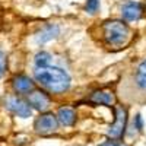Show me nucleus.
<instances>
[{
	"instance_id": "obj_10",
	"label": "nucleus",
	"mask_w": 146,
	"mask_h": 146,
	"mask_svg": "<svg viewBox=\"0 0 146 146\" xmlns=\"http://www.w3.org/2000/svg\"><path fill=\"white\" fill-rule=\"evenodd\" d=\"M57 120H58L63 126H72L73 123H75V120H76V114H75V111H73L72 108L63 107V108L58 110Z\"/></svg>"
},
{
	"instance_id": "obj_14",
	"label": "nucleus",
	"mask_w": 146,
	"mask_h": 146,
	"mask_svg": "<svg viewBox=\"0 0 146 146\" xmlns=\"http://www.w3.org/2000/svg\"><path fill=\"white\" fill-rule=\"evenodd\" d=\"M100 7V0H86V12H89V13H95L96 10H98Z\"/></svg>"
},
{
	"instance_id": "obj_12",
	"label": "nucleus",
	"mask_w": 146,
	"mask_h": 146,
	"mask_svg": "<svg viewBox=\"0 0 146 146\" xmlns=\"http://www.w3.org/2000/svg\"><path fill=\"white\" fill-rule=\"evenodd\" d=\"M136 83L142 89H146V60L139 64L137 72H136Z\"/></svg>"
},
{
	"instance_id": "obj_13",
	"label": "nucleus",
	"mask_w": 146,
	"mask_h": 146,
	"mask_svg": "<svg viewBox=\"0 0 146 146\" xmlns=\"http://www.w3.org/2000/svg\"><path fill=\"white\" fill-rule=\"evenodd\" d=\"M50 62H51V56L48 53H45V51H41V53H38L35 56L36 67H47L48 64H50Z\"/></svg>"
},
{
	"instance_id": "obj_4",
	"label": "nucleus",
	"mask_w": 146,
	"mask_h": 146,
	"mask_svg": "<svg viewBox=\"0 0 146 146\" xmlns=\"http://www.w3.org/2000/svg\"><path fill=\"white\" fill-rule=\"evenodd\" d=\"M57 129V117L53 114H42L35 121V130L38 133H51Z\"/></svg>"
},
{
	"instance_id": "obj_5",
	"label": "nucleus",
	"mask_w": 146,
	"mask_h": 146,
	"mask_svg": "<svg viewBox=\"0 0 146 146\" xmlns=\"http://www.w3.org/2000/svg\"><path fill=\"white\" fill-rule=\"evenodd\" d=\"M126 121H127V111H126V108H118L117 110V114H115V121H114V124L110 127L108 130V135L111 136V137H118L123 135V131H124V127H126Z\"/></svg>"
},
{
	"instance_id": "obj_6",
	"label": "nucleus",
	"mask_w": 146,
	"mask_h": 146,
	"mask_svg": "<svg viewBox=\"0 0 146 146\" xmlns=\"http://www.w3.org/2000/svg\"><path fill=\"white\" fill-rule=\"evenodd\" d=\"M28 104L35 110H38V111H45L50 107V98L42 91H34L28 96Z\"/></svg>"
},
{
	"instance_id": "obj_17",
	"label": "nucleus",
	"mask_w": 146,
	"mask_h": 146,
	"mask_svg": "<svg viewBox=\"0 0 146 146\" xmlns=\"http://www.w3.org/2000/svg\"><path fill=\"white\" fill-rule=\"evenodd\" d=\"M100 146H123V145H118V143H115V142L108 140V142H104V143H102V145H100Z\"/></svg>"
},
{
	"instance_id": "obj_1",
	"label": "nucleus",
	"mask_w": 146,
	"mask_h": 146,
	"mask_svg": "<svg viewBox=\"0 0 146 146\" xmlns=\"http://www.w3.org/2000/svg\"><path fill=\"white\" fill-rule=\"evenodd\" d=\"M34 76L42 86L53 92H64L70 86V76L60 67H36Z\"/></svg>"
},
{
	"instance_id": "obj_15",
	"label": "nucleus",
	"mask_w": 146,
	"mask_h": 146,
	"mask_svg": "<svg viewBox=\"0 0 146 146\" xmlns=\"http://www.w3.org/2000/svg\"><path fill=\"white\" fill-rule=\"evenodd\" d=\"M5 69H6V56H5V53L0 51V78L5 73Z\"/></svg>"
},
{
	"instance_id": "obj_11",
	"label": "nucleus",
	"mask_w": 146,
	"mask_h": 146,
	"mask_svg": "<svg viewBox=\"0 0 146 146\" xmlns=\"http://www.w3.org/2000/svg\"><path fill=\"white\" fill-rule=\"evenodd\" d=\"M91 101L95 104H104V105H113L114 95L107 91H96L91 95Z\"/></svg>"
},
{
	"instance_id": "obj_9",
	"label": "nucleus",
	"mask_w": 146,
	"mask_h": 146,
	"mask_svg": "<svg viewBox=\"0 0 146 146\" xmlns=\"http://www.w3.org/2000/svg\"><path fill=\"white\" fill-rule=\"evenodd\" d=\"M13 89L19 94H28L34 89V82L25 75H19L13 79Z\"/></svg>"
},
{
	"instance_id": "obj_8",
	"label": "nucleus",
	"mask_w": 146,
	"mask_h": 146,
	"mask_svg": "<svg viewBox=\"0 0 146 146\" xmlns=\"http://www.w3.org/2000/svg\"><path fill=\"white\" fill-rule=\"evenodd\" d=\"M60 34V28L58 25H56V23H48V25H45L44 28H41L38 32H36V42L38 44H45L48 41L54 40L56 36Z\"/></svg>"
},
{
	"instance_id": "obj_7",
	"label": "nucleus",
	"mask_w": 146,
	"mask_h": 146,
	"mask_svg": "<svg viewBox=\"0 0 146 146\" xmlns=\"http://www.w3.org/2000/svg\"><path fill=\"white\" fill-rule=\"evenodd\" d=\"M143 7L139 2H135V0H129V2L124 3L123 9H121V13H123V18L127 21H137L142 16Z\"/></svg>"
},
{
	"instance_id": "obj_3",
	"label": "nucleus",
	"mask_w": 146,
	"mask_h": 146,
	"mask_svg": "<svg viewBox=\"0 0 146 146\" xmlns=\"http://www.w3.org/2000/svg\"><path fill=\"white\" fill-rule=\"evenodd\" d=\"M6 105H7V108L10 110V111H13L15 114H18L22 118H28L32 114L31 105L25 101L16 98V96H9L7 101H6Z\"/></svg>"
},
{
	"instance_id": "obj_2",
	"label": "nucleus",
	"mask_w": 146,
	"mask_h": 146,
	"mask_svg": "<svg viewBox=\"0 0 146 146\" xmlns=\"http://www.w3.org/2000/svg\"><path fill=\"white\" fill-rule=\"evenodd\" d=\"M104 36L113 45H121L129 38V27L121 21H111L104 25Z\"/></svg>"
},
{
	"instance_id": "obj_16",
	"label": "nucleus",
	"mask_w": 146,
	"mask_h": 146,
	"mask_svg": "<svg viewBox=\"0 0 146 146\" xmlns=\"http://www.w3.org/2000/svg\"><path fill=\"white\" fill-rule=\"evenodd\" d=\"M135 127H136L137 130H142V127H143V123H142V117H140V114H137V115H136V118H135Z\"/></svg>"
}]
</instances>
